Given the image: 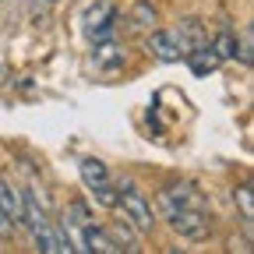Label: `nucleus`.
<instances>
[{
    "label": "nucleus",
    "mask_w": 254,
    "mask_h": 254,
    "mask_svg": "<svg viewBox=\"0 0 254 254\" xmlns=\"http://www.w3.org/2000/svg\"><path fill=\"white\" fill-rule=\"evenodd\" d=\"M92 64L99 71L113 74V71H120L124 64H127V50L120 43H113V36L110 39H99V43H92Z\"/></svg>",
    "instance_id": "obj_7"
},
{
    "label": "nucleus",
    "mask_w": 254,
    "mask_h": 254,
    "mask_svg": "<svg viewBox=\"0 0 254 254\" xmlns=\"http://www.w3.org/2000/svg\"><path fill=\"white\" fill-rule=\"evenodd\" d=\"M92 208H88V201H81V198H74V201H67V208H64V233H67V240H71V247H74V254L81 251V233L92 226Z\"/></svg>",
    "instance_id": "obj_5"
},
{
    "label": "nucleus",
    "mask_w": 254,
    "mask_h": 254,
    "mask_svg": "<svg viewBox=\"0 0 254 254\" xmlns=\"http://www.w3.org/2000/svg\"><path fill=\"white\" fill-rule=\"evenodd\" d=\"M78 173H81V184L92 190V198L99 201L103 208H117V184H113V177H110L103 159H92V155L81 159Z\"/></svg>",
    "instance_id": "obj_3"
},
{
    "label": "nucleus",
    "mask_w": 254,
    "mask_h": 254,
    "mask_svg": "<svg viewBox=\"0 0 254 254\" xmlns=\"http://www.w3.org/2000/svg\"><path fill=\"white\" fill-rule=\"evenodd\" d=\"M233 198L240 201V215H244V226H251V219H254V198H251V184H240L233 190Z\"/></svg>",
    "instance_id": "obj_16"
},
{
    "label": "nucleus",
    "mask_w": 254,
    "mask_h": 254,
    "mask_svg": "<svg viewBox=\"0 0 254 254\" xmlns=\"http://www.w3.org/2000/svg\"><path fill=\"white\" fill-rule=\"evenodd\" d=\"M106 230H110V237L117 240L120 251H138V237H134V230L127 226V222H113V226H106Z\"/></svg>",
    "instance_id": "obj_15"
},
{
    "label": "nucleus",
    "mask_w": 254,
    "mask_h": 254,
    "mask_svg": "<svg viewBox=\"0 0 254 254\" xmlns=\"http://www.w3.org/2000/svg\"><path fill=\"white\" fill-rule=\"evenodd\" d=\"M159 215L166 219V226L180 240L201 244L212 233V208H208L201 190L194 184H187V180L166 184L163 190H159Z\"/></svg>",
    "instance_id": "obj_1"
},
{
    "label": "nucleus",
    "mask_w": 254,
    "mask_h": 254,
    "mask_svg": "<svg viewBox=\"0 0 254 254\" xmlns=\"http://www.w3.org/2000/svg\"><path fill=\"white\" fill-rule=\"evenodd\" d=\"M145 46H148V53L155 57V60H163V64H173V60H184V53L177 50V39H173V32L170 28H152V32H145Z\"/></svg>",
    "instance_id": "obj_8"
},
{
    "label": "nucleus",
    "mask_w": 254,
    "mask_h": 254,
    "mask_svg": "<svg viewBox=\"0 0 254 254\" xmlns=\"http://www.w3.org/2000/svg\"><path fill=\"white\" fill-rule=\"evenodd\" d=\"M184 60H187V67L194 71L198 78L212 74V71L219 67V64H222V60H219V53L212 50V43H208V39H205V43H198L194 50H187V53H184Z\"/></svg>",
    "instance_id": "obj_10"
},
{
    "label": "nucleus",
    "mask_w": 254,
    "mask_h": 254,
    "mask_svg": "<svg viewBox=\"0 0 254 254\" xmlns=\"http://www.w3.org/2000/svg\"><path fill=\"white\" fill-rule=\"evenodd\" d=\"M117 208L124 212V222H127V226H131L138 237L152 233L155 222H159L152 201L145 198V190H141L134 180H120V184H117Z\"/></svg>",
    "instance_id": "obj_2"
},
{
    "label": "nucleus",
    "mask_w": 254,
    "mask_h": 254,
    "mask_svg": "<svg viewBox=\"0 0 254 254\" xmlns=\"http://www.w3.org/2000/svg\"><path fill=\"white\" fill-rule=\"evenodd\" d=\"M159 25V7L152 4V0H138V4L127 11V28L138 32V36H145V32H152Z\"/></svg>",
    "instance_id": "obj_11"
},
{
    "label": "nucleus",
    "mask_w": 254,
    "mask_h": 254,
    "mask_svg": "<svg viewBox=\"0 0 254 254\" xmlns=\"http://www.w3.org/2000/svg\"><path fill=\"white\" fill-rule=\"evenodd\" d=\"M0 208H4L11 230H21V215H25V190L7 177L0 173Z\"/></svg>",
    "instance_id": "obj_6"
},
{
    "label": "nucleus",
    "mask_w": 254,
    "mask_h": 254,
    "mask_svg": "<svg viewBox=\"0 0 254 254\" xmlns=\"http://www.w3.org/2000/svg\"><path fill=\"white\" fill-rule=\"evenodd\" d=\"M117 28V7L110 0H92V4L81 11V32L88 43H99V39H110Z\"/></svg>",
    "instance_id": "obj_4"
},
{
    "label": "nucleus",
    "mask_w": 254,
    "mask_h": 254,
    "mask_svg": "<svg viewBox=\"0 0 254 254\" xmlns=\"http://www.w3.org/2000/svg\"><path fill=\"white\" fill-rule=\"evenodd\" d=\"M14 230H11V222H7V215H4V208H0V240H7Z\"/></svg>",
    "instance_id": "obj_17"
},
{
    "label": "nucleus",
    "mask_w": 254,
    "mask_h": 254,
    "mask_svg": "<svg viewBox=\"0 0 254 254\" xmlns=\"http://www.w3.org/2000/svg\"><path fill=\"white\" fill-rule=\"evenodd\" d=\"M208 43H212V50L219 53L222 64H226V60H237V32H233V25H222L219 36L208 39Z\"/></svg>",
    "instance_id": "obj_13"
},
{
    "label": "nucleus",
    "mask_w": 254,
    "mask_h": 254,
    "mask_svg": "<svg viewBox=\"0 0 254 254\" xmlns=\"http://www.w3.org/2000/svg\"><path fill=\"white\" fill-rule=\"evenodd\" d=\"M57 7H60V0H28V18H32V25L43 28V25L53 18Z\"/></svg>",
    "instance_id": "obj_14"
},
{
    "label": "nucleus",
    "mask_w": 254,
    "mask_h": 254,
    "mask_svg": "<svg viewBox=\"0 0 254 254\" xmlns=\"http://www.w3.org/2000/svg\"><path fill=\"white\" fill-rule=\"evenodd\" d=\"M81 251H92V254H120L117 240L110 237V230L106 226H95V222L81 233Z\"/></svg>",
    "instance_id": "obj_12"
},
{
    "label": "nucleus",
    "mask_w": 254,
    "mask_h": 254,
    "mask_svg": "<svg viewBox=\"0 0 254 254\" xmlns=\"http://www.w3.org/2000/svg\"><path fill=\"white\" fill-rule=\"evenodd\" d=\"M170 32H173V39H177V50H180V53L194 50L198 43H205V39H208V32H205V25H201L198 18H180Z\"/></svg>",
    "instance_id": "obj_9"
}]
</instances>
